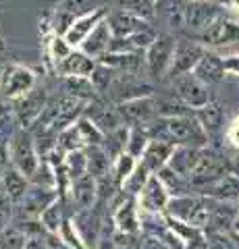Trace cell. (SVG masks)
I'll list each match as a JSON object with an SVG mask.
<instances>
[{"label":"cell","instance_id":"681fc988","mask_svg":"<svg viewBox=\"0 0 239 249\" xmlns=\"http://www.w3.org/2000/svg\"><path fill=\"white\" fill-rule=\"evenodd\" d=\"M142 249H171L168 245H165L163 241H156V239H146Z\"/></svg>","mask_w":239,"mask_h":249},{"label":"cell","instance_id":"7bdbcfd3","mask_svg":"<svg viewBox=\"0 0 239 249\" xmlns=\"http://www.w3.org/2000/svg\"><path fill=\"white\" fill-rule=\"evenodd\" d=\"M77 129H79V133L83 137V143H86V147H100V145H102L104 133L92 121H88L83 114L79 116V121H77Z\"/></svg>","mask_w":239,"mask_h":249},{"label":"cell","instance_id":"74e56055","mask_svg":"<svg viewBox=\"0 0 239 249\" xmlns=\"http://www.w3.org/2000/svg\"><path fill=\"white\" fill-rule=\"evenodd\" d=\"M148 143H150V135L144 127H129V139H127V150H125L129 156H133L135 160L142 158Z\"/></svg>","mask_w":239,"mask_h":249},{"label":"cell","instance_id":"ba28073f","mask_svg":"<svg viewBox=\"0 0 239 249\" xmlns=\"http://www.w3.org/2000/svg\"><path fill=\"white\" fill-rule=\"evenodd\" d=\"M83 116L94 123L104 135L125 127V121H123L117 104L110 102V100L104 96H96L94 100H90L86 108H83Z\"/></svg>","mask_w":239,"mask_h":249},{"label":"cell","instance_id":"cb8c5ba5","mask_svg":"<svg viewBox=\"0 0 239 249\" xmlns=\"http://www.w3.org/2000/svg\"><path fill=\"white\" fill-rule=\"evenodd\" d=\"M73 227L81 235L83 245L96 247V239L100 235V229H102V224H100V216H98L96 210H79L77 216H75Z\"/></svg>","mask_w":239,"mask_h":249},{"label":"cell","instance_id":"7a4b0ae2","mask_svg":"<svg viewBox=\"0 0 239 249\" xmlns=\"http://www.w3.org/2000/svg\"><path fill=\"white\" fill-rule=\"evenodd\" d=\"M225 9L217 2H204V0H183L181 2V27L185 37L198 40L204 31L210 29L217 23Z\"/></svg>","mask_w":239,"mask_h":249},{"label":"cell","instance_id":"5bb4252c","mask_svg":"<svg viewBox=\"0 0 239 249\" xmlns=\"http://www.w3.org/2000/svg\"><path fill=\"white\" fill-rule=\"evenodd\" d=\"M106 21H109L112 37H127V36L140 34V31L152 29L150 21H146L142 17H135V15L125 13V11H119V9H110L109 15H106Z\"/></svg>","mask_w":239,"mask_h":249},{"label":"cell","instance_id":"f35d334b","mask_svg":"<svg viewBox=\"0 0 239 249\" xmlns=\"http://www.w3.org/2000/svg\"><path fill=\"white\" fill-rule=\"evenodd\" d=\"M137 166V160L133 158V156H129L127 152L125 154H121L117 160L112 162V178H114V183H117L119 187H123V183L127 181V178L133 175V170Z\"/></svg>","mask_w":239,"mask_h":249},{"label":"cell","instance_id":"9c48e42d","mask_svg":"<svg viewBox=\"0 0 239 249\" xmlns=\"http://www.w3.org/2000/svg\"><path fill=\"white\" fill-rule=\"evenodd\" d=\"M206 46L202 42L194 40V37H177V46H175V54H173V65L168 77H179L185 73H194V69L198 67V62L202 60V56L206 54Z\"/></svg>","mask_w":239,"mask_h":249},{"label":"cell","instance_id":"60d3db41","mask_svg":"<svg viewBox=\"0 0 239 249\" xmlns=\"http://www.w3.org/2000/svg\"><path fill=\"white\" fill-rule=\"evenodd\" d=\"M58 147L63 150L65 154L69 152H77V150H86V143H83V137L77 129V123L71 124V127L63 129L58 133Z\"/></svg>","mask_w":239,"mask_h":249},{"label":"cell","instance_id":"d4e9b609","mask_svg":"<svg viewBox=\"0 0 239 249\" xmlns=\"http://www.w3.org/2000/svg\"><path fill=\"white\" fill-rule=\"evenodd\" d=\"M27 189H29V178L21 175L15 166L6 168V173L2 175V191L11 199V204H21Z\"/></svg>","mask_w":239,"mask_h":249},{"label":"cell","instance_id":"d6986e66","mask_svg":"<svg viewBox=\"0 0 239 249\" xmlns=\"http://www.w3.org/2000/svg\"><path fill=\"white\" fill-rule=\"evenodd\" d=\"M140 201H142L146 212L158 214V212H163V210H166L168 201H171V196H168V191L163 185V181H160L156 175H152L148 178V183H146L144 191L140 193Z\"/></svg>","mask_w":239,"mask_h":249},{"label":"cell","instance_id":"e575fe53","mask_svg":"<svg viewBox=\"0 0 239 249\" xmlns=\"http://www.w3.org/2000/svg\"><path fill=\"white\" fill-rule=\"evenodd\" d=\"M114 77H117V71H112L110 67H106L102 65V62H98L96 60V67H94V71H92L90 75V81L92 85H94V89L98 96H109V91L112 88V83H114Z\"/></svg>","mask_w":239,"mask_h":249},{"label":"cell","instance_id":"4dcf8cb0","mask_svg":"<svg viewBox=\"0 0 239 249\" xmlns=\"http://www.w3.org/2000/svg\"><path fill=\"white\" fill-rule=\"evenodd\" d=\"M86 156H88V175H92L100 181V178L109 177L112 173V160L106 156L102 147H86Z\"/></svg>","mask_w":239,"mask_h":249},{"label":"cell","instance_id":"c3c4849f","mask_svg":"<svg viewBox=\"0 0 239 249\" xmlns=\"http://www.w3.org/2000/svg\"><path fill=\"white\" fill-rule=\"evenodd\" d=\"M25 249H50V247H48V243H44L40 237H29L25 243Z\"/></svg>","mask_w":239,"mask_h":249},{"label":"cell","instance_id":"836d02e7","mask_svg":"<svg viewBox=\"0 0 239 249\" xmlns=\"http://www.w3.org/2000/svg\"><path fill=\"white\" fill-rule=\"evenodd\" d=\"M112 4L114 9L131 13L146 21H150L158 11V2H154V0H112Z\"/></svg>","mask_w":239,"mask_h":249},{"label":"cell","instance_id":"ffe728a7","mask_svg":"<svg viewBox=\"0 0 239 249\" xmlns=\"http://www.w3.org/2000/svg\"><path fill=\"white\" fill-rule=\"evenodd\" d=\"M56 199H58V191L34 185V187H29L25 197H23L21 210H23V214H29V216H42L44 210L55 204Z\"/></svg>","mask_w":239,"mask_h":249},{"label":"cell","instance_id":"8fae6325","mask_svg":"<svg viewBox=\"0 0 239 249\" xmlns=\"http://www.w3.org/2000/svg\"><path fill=\"white\" fill-rule=\"evenodd\" d=\"M127 127H148L152 121L158 119V104L156 96H142L133 100L117 104Z\"/></svg>","mask_w":239,"mask_h":249},{"label":"cell","instance_id":"83f0119b","mask_svg":"<svg viewBox=\"0 0 239 249\" xmlns=\"http://www.w3.org/2000/svg\"><path fill=\"white\" fill-rule=\"evenodd\" d=\"M60 88H63V93L75 100H81L86 104L98 96L90 77H60Z\"/></svg>","mask_w":239,"mask_h":249},{"label":"cell","instance_id":"2e32d148","mask_svg":"<svg viewBox=\"0 0 239 249\" xmlns=\"http://www.w3.org/2000/svg\"><path fill=\"white\" fill-rule=\"evenodd\" d=\"M71 201L79 210H94L98 204V181L92 175H81L71 181Z\"/></svg>","mask_w":239,"mask_h":249},{"label":"cell","instance_id":"d6a6232c","mask_svg":"<svg viewBox=\"0 0 239 249\" xmlns=\"http://www.w3.org/2000/svg\"><path fill=\"white\" fill-rule=\"evenodd\" d=\"M127 139H129V127L125 124V127H121L117 131H112V133H106L104 139H102V150L106 152V156L114 162L119 158L121 154H125L127 150Z\"/></svg>","mask_w":239,"mask_h":249},{"label":"cell","instance_id":"277c9868","mask_svg":"<svg viewBox=\"0 0 239 249\" xmlns=\"http://www.w3.org/2000/svg\"><path fill=\"white\" fill-rule=\"evenodd\" d=\"M36 85H37L36 71L25 65L9 62V65L0 69V98L9 100V102L29 93Z\"/></svg>","mask_w":239,"mask_h":249},{"label":"cell","instance_id":"52a82bcc","mask_svg":"<svg viewBox=\"0 0 239 249\" xmlns=\"http://www.w3.org/2000/svg\"><path fill=\"white\" fill-rule=\"evenodd\" d=\"M48 100H50L48 88H46V85H40V83H37L29 93H25V96L13 100L11 104H13L15 116H17L19 129H25V131L32 129L37 123V119L42 116V112L46 110Z\"/></svg>","mask_w":239,"mask_h":249},{"label":"cell","instance_id":"7c38bea8","mask_svg":"<svg viewBox=\"0 0 239 249\" xmlns=\"http://www.w3.org/2000/svg\"><path fill=\"white\" fill-rule=\"evenodd\" d=\"M109 11H110L109 6H100V9L92 11V13H88V15H81V17H77V19L73 21V25L69 27V31L63 36L65 40H67V44L71 46L73 50H77V48L81 46V42L86 40V37L92 34V31L96 29L98 23L106 19Z\"/></svg>","mask_w":239,"mask_h":249},{"label":"cell","instance_id":"44dd1931","mask_svg":"<svg viewBox=\"0 0 239 249\" xmlns=\"http://www.w3.org/2000/svg\"><path fill=\"white\" fill-rule=\"evenodd\" d=\"M173 152H175L173 143L163 142V139H150V143H148V147H146V152L142 156V164L148 168L152 175H156L158 170H163L168 164Z\"/></svg>","mask_w":239,"mask_h":249},{"label":"cell","instance_id":"8d00e7d4","mask_svg":"<svg viewBox=\"0 0 239 249\" xmlns=\"http://www.w3.org/2000/svg\"><path fill=\"white\" fill-rule=\"evenodd\" d=\"M42 227L50 232V235H56L63 229V199H56L52 206H48L40 216Z\"/></svg>","mask_w":239,"mask_h":249},{"label":"cell","instance_id":"8992f818","mask_svg":"<svg viewBox=\"0 0 239 249\" xmlns=\"http://www.w3.org/2000/svg\"><path fill=\"white\" fill-rule=\"evenodd\" d=\"M6 152H9V158H11V166H15L27 178H32V175L42 162L40 156H37L34 137L25 129H17V133L13 135L9 145H6Z\"/></svg>","mask_w":239,"mask_h":249},{"label":"cell","instance_id":"f1b7e54d","mask_svg":"<svg viewBox=\"0 0 239 249\" xmlns=\"http://www.w3.org/2000/svg\"><path fill=\"white\" fill-rule=\"evenodd\" d=\"M196 119L200 121V124L204 127V131L210 135H217L221 127H222V119H225V110H222V106L219 102H214L210 100L206 106H202L200 110H196Z\"/></svg>","mask_w":239,"mask_h":249},{"label":"cell","instance_id":"7dc6e473","mask_svg":"<svg viewBox=\"0 0 239 249\" xmlns=\"http://www.w3.org/2000/svg\"><path fill=\"white\" fill-rule=\"evenodd\" d=\"M9 168V152H6L4 145H0V181H2V175Z\"/></svg>","mask_w":239,"mask_h":249},{"label":"cell","instance_id":"4fadbf2b","mask_svg":"<svg viewBox=\"0 0 239 249\" xmlns=\"http://www.w3.org/2000/svg\"><path fill=\"white\" fill-rule=\"evenodd\" d=\"M198 42H202L206 48H219V46L237 44L239 42V23L231 21L227 15H222L210 29L204 31V34L198 37Z\"/></svg>","mask_w":239,"mask_h":249},{"label":"cell","instance_id":"30bf717a","mask_svg":"<svg viewBox=\"0 0 239 249\" xmlns=\"http://www.w3.org/2000/svg\"><path fill=\"white\" fill-rule=\"evenodd\" d=\"M171 91L181 100L185 106H189L191 110H200L202 106L210 102V91L208 85L202 83L194 73H185L171 79Z\"/></svg>","mask_w":239,"mask_h":249},{"label":"cell","instance_id":"4316f807","mask_svg":"<svg viewBox=\"0 0 239 249\" xmlns=\"http://www.w3.org/2000/svg\"><path fill=\"white\" fill-rule=\"evenodd\" d=\"M198 154H200V150H196V147H175V152L166 166L171 168L175 175H179L189 181L191 173H194V166H196V160H198Z\"/></svg>","mask_w":239,"mask_h":249},{"label":"cell","instance_id":"ac0fdd59","mask_svg":"<svg viewBox=\"0 0 239 249\" xmlns=\"http://www.w3.org/2000/svg\"><path fill=\"white\" fill-rule=\"evenodd\" d=\"M194 75L206 85H217L225 79L227 69H225V58L219 56L214 50L208 48L202 60L198 62V67L194 69Z\"/></svg>","mask_w":239,"mask_h":249},{"label":"cell","instance_id":"b9f144b4","mask_svg":"<svg viewBox=\"0 0 239 249\" xmlns=\"http://www.w3.org/2000/svg\"><path fill=\"white\" fill-rule=\"evenodd\" d=\"M152 177V173L148 168H146L144 164H137L135 170H133V175H131L125 183H123L121 189L127 193V196H140V193L144 191V187L146 183H148V178Z\"/></svg>","mask_w":239,"mask_h":249},{"label":"cell","instance_id":"ab89813d","mask_svg":"<svg viewBox=\"0 0 239 249\" xmlns=\"http://www.w3.org/2000/svg\"><path fill=\"white\" fill-rule=\"evenodd\" d=\"M63 166L67 170V175L69 178H77V177H81V175H86L88 173V156H86V150H77V152H69L65 154V162H63Z\"/></svg>","mask_w":239,"mask_h":249},{"label":"cell","instance_id":"5b68a950","mask_svg":"<svg viewBox=\"0 0 239 249\" xmlns=\"http://www.w3.org/2000/svg\"><path fill=\"white\" fill-rule=\"evenodd\" d=\"M177 46V36L173 34H156L154 42L148 50H146V75H150L152 79H165L168 77L173 65V54Z\"/></svg>","mask_w":239,"mask_h":249},{"label":"cell","instance_id":"7402d4cb","mask_svg":"<svg viewBox=\"0 0 239 249\" xmlns=\"http://www.w3.org/2000/svg\"><path fill=\"white\" fill-rule=\"evenodd\" d=\"M96 67V60L90 58L81 50H73L69 56L56 67L60 77H90Z\"/></svg>","mask_w":239,"mask_h":249},{"label":"cell","instance_id":"f6af8a7d","mask_svg":"<svg viewBox=\"0 0 239 249\" xmlns=\"http://www.w3.org/2000/svg\"><path fill=\"white\" fill-rule=\"evenodd\" d=\"M73 52V48L67 44V40L63 36H52L50 37V42H48V54H50V58H52V62L58 67L60 62H63L69 54Z\"/></svg>","mask_w":239,"mask_h":249},{"label":"cell","instance_id":"3957f363","mask_svg":"<svg viewBox=\"0 0 239 249\" xmlns=\"http://www.w3.org/2000/svg\"><path fill=\"white\" fill-rule=\"evenodd\" d=\"M227 173H231V164H229L227 156L219 154L212 147H202L198 154L194 173L189 177V185L194 189H204V187L217 183Z\"/></svg>","mask_w":239,"mask_h":249},{"label":"cell","instance_id":"d590c367","mask_svg":"<svg viewBox=\"0 0 239 249\" xmlns=\"http://www.w3.org/2000/svg\"><path fill=\"white\" fill-rule=\"evenodd\" d=\"M100 6H106L104 0H60L56 9H60L63 13H67L69 17H81V15H88L92 11L100 9Z\"/></svg>","mask_w":239,"mask_h":249},{"label":"cell","instance_id":"f5cc1de1","mask_svg":"<svg viewBox=\"0 0 239 249\" xmlns=\"http://www.w3.org/2000/svg\"><path fill=\"white\" fill-rule=\"evenodd\" d=\"M237 168H239V166H237ZM237 175H239V173H237Z\"/></svg>","mask_w":239,"mask_h":249},{"label":"cell","instance_id":"bcb514c9","mask_svg":"<svg viewBox=\"0 0 239 249\" xmlns=\"http://www.w3.org/2000/svg\"><path fill=\"white\" fill-rule=\"evenodd\" d=\"M225 69H227V73L239 77V54H233V56H225Z\"/></svg>","mask_w":239,"mask_h":249},{"label":"cell","instance_id":"816d5d0a","mask_svg":"<svg viewBox=\"0 0 239 249\" xmlns=\"http://www.w3.org/2000/svg\"><path fill=\"white\" fill-rule=\"evenodd\" d=\"M2 48H4V44H2V40H0V52H2Z\"/></svg>","mask_w":239,"mask_h":249},{"label":"cell","instance_id":"e0dca14e","mask_svg":"<svg viewBox=\"0 0 239 249\" xmlns=\"http://www.w3.org/2000/svg\"><path fill=\"white\" fill-rule=\"evenodd\" d=\"M110 44H112V31L109 27V21H100L96 29L81 42V46L77 50H81L83 54H88L90 58L100 60L106 52H110Z\"/></svg>","mask_w":239,"mask_h":249},{"label":"cell","instance_id":"ee69618b","mask_svg":"<svg viewBox=\"0 0 239 249\" xmlns=\"http://www.w3.org/2000/svg\"><path fill=\"white\" fill-rule=\"evenodd\" d=\"M27 237L19 227H6L0 232V249H25Z\"/></svg>","mask_w":239,"mask_h":249},{"label":"cell","instance_id":"1f68e13d","mask_svg":"<svg viewBox=\"0 0 239 249\" xmlns=\"http://www.w3.org/2000/svg\"><path fill=\"white\" fill-rule=\"evenodd\" d=\"M19 124H17V116H15L13 104L9 100L0 98V145H9L13 135L17 133Z\"/></svg>","mask_w":239,"mask_h":249},{"label":"cell","instance_id":"f907efd6","mask_svg":"<svg viewBox=\"0 0 239 249\" xmlns=\"http://www.w3.org/2000/svg\"><path fill=\"white\" fill-rule=\"evenodd\" d=\"M229 2H233V4H237V6H239V0H229Z\"/></svg>","mask_w":239,"mask_h":249},{"label":"cell","instance_id":"603a6c76","mask_svg":"<svg viewBox=\"0 0 239 249\" xmlns=\"http://www.w3.org/2000/svg\"><path fill=\"white\" fill-rule=\"evenodd\" d=\"M154 34L152 29H146L140 31V34H133V36H127V37H112V44H110V52H129V54H146V50L152 46Z\"/></svg>","mask_w":239,"mask_h":249},{"label":"cell","instance_id":"f546056e","mask_svg":"<svg viewBox=\"0 0 239 249\" xmlns=\"http://www.w3.org/2000/svg\"><path fill=\"white\" fill-rule=\"evenodd\" d=\"M114 222H117V227L121 232H129V235H133V232H137V224H140V220H137V210H135V201L133 197H127L119 208H114Z\"/></svg>","mask_w":239,"mask_h":249},{"label":"cell","instance_id":"6da1fadb","mask_svg":"<svg viewBox=\"0 0 239 249\" xmlns=\"http://www.w3.org/2000/svg\"><path fill=\"white\" fill-rule=\"evenodd\" d=\"M148 131L150 139H163V142L173 143L175 147H196L202 150L208 147V133L204 127L200 124V121L194 116H173V119H163L158 116L156 121H152L148 127H144Z\"/></svg>","mask_w":239,"mask_h":249},{"label":"cell","instance_id":"9a60e30c","mask_svg":"<svg viewBox=\"0 0 239 249\" xmlns=\"http://www.w3.org/2000/svg\"><path fill=\"white\" fill-rule=\"evenodd\" d=\"M98 62L110 67L119 75H140L146 73V56L144 54H129V52H106Z\"/></svg>","mask_w":239,"mask_h":249},{"label":"cell","instance_id":"484cf974","mask_svg":"<svg viewBox=\"0 0 239 249\" xmlns=\"http://www.w3.org/2000/svg\"><path fill=\"white\" fill-rule=\"evenodd\" d=\"M204 196L212 197V199H219V201H225V199H233L239 196V175L237 173H227L222 178H219L217 183L204 187Z\"/></svg>","mask_w":239,"mask_h":249}]
</instances>
